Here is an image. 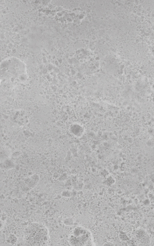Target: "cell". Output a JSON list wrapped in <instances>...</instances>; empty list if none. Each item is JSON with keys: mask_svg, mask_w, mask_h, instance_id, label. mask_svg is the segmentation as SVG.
<instances>
[{"mask_svg": "<svg viewBox=\"0 0 154 246\" xmlns=\"http://www.w3.org/2000/svg\"><path fill=\"white\" fill-rule=\"evenodd\" d=\"M70 244L73 246H91L94 244L91 232L81 226L76 227L71 231L69 237Z\"/></svg>", "mask_w": 154, "mask_h": 246, "instance_id": "1", "label": "cell"}, {"mask_svg": "<svg viewBox=\"0 0 154 246\" xmlns=\"http://www.w3.org/2000/svg\"><path fill=\"white\" fill-rule=\"evenodd\" d=\"M64 224L66 225H71L73 223V219L71 218H68L66 219L64 221Z\"/></svg>", "mask_w": 154, "mask_h": 246, "instance_id": "2", "label": "cell"}]
</instances>
